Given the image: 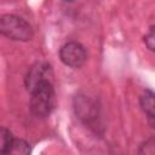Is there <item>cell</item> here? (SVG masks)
<instances>
[{"instance_id": "6da1fadb", "label": "cell", "mask_w": 155, "mask_h": 155, "mask_svg": "<svg viewBox=\"0 0 155 155\" xmlns=\"http://www.w3.org/2000/svg\"><path fill=\"white\" fill-rule=\"evenodd\" d=\"M30 109L36 117H47L54 109L56 97L54 88L50 80H44L36 85L31 91Z\"/></svg>"}, {"instance_id": "7a4b0ae2", "label": "cell", "mask_w": 155, "mask_h": 155, "mask_svg": "<svg viewBox=\"0 0 155 155\" xmlns=\"http://www.w3.org/2000/svg\"><path fill=\"white\" fill-rule=\"evenodd\" d=\"M0 34L16 41H28L33 38L30 24L15 15L0 16Z\"/></svg>"}, {"instance_id": "3957f363", "label": "cell", "mask_w": 155, "mask_h": 155, "mask_svg": "<svg viewBox=\"0 0 155 155\" xmlns=\"http://www.w3.org/2000/svg\"><path fill=\"white\" fill-rule=\"evenodd\" d=\"M59 58L63 64L70 68H80L86 62L87 53L85 47L80 42L70 41L63 45L59 50Z\"/></svg>"}, {"instance_id": "277c9868", "label": "cell", "mask_w": 155, "mask_h": 155, "mask_svg": "<svg viewBox=\"0 0 155 155\" xmlns=\"http://www.w3.org/2000/svg\"><path fill=\"white\" fill-rule=\"evenodd\" d=\"M48 76H50V67L47 64H44V63H36L35 65H33L29 69V71L25 76L27 90L30 92L41 81L50 80Z\"/></svg>"}, {"instance_id": "5b68a950", "label": "cell", "mask_w": 155, "mask_h": 155, "mask_svg": "<svg viewBox=\"0 0 155 155\" xmlns=\"http://www.w3.org/2000/svg\"><path fill=\"white\" fill-rule=\"evenodd\" d=\"M140 107L143 111L148 115L149 121L154 125V93L150 90H145V92L140 96Z\"/></svg>"}, {"instance_id": "8992f818", "label": "cell", "mask_w": 155, "mask_h": 155, "mask_svg": "<svg viewBox=\"0 0 155 155\" xmlns=\"http://www.w3.org/2000/svg\"><path fill=\"white\" fill-rule=\"evenodd\" d=\"M76 102H78L76 107H75L76 114L81 119H84L86 121H90L93 117V115H94L93 105L91 104V102L88 99H86V98H79V101L76 99Z\"/></svg>"}, {"instance_id": "52a82bcc", "label": "cell", "mask_w": 155, "mask_h": 155, "mask_svg": "<svg viewBox=\"0 0 155 155\" xmlns=\"http://www.w3.org/2000/svg\"><path fill=\"white\" fill-rule=\"evenodd\" d=\"M30 153L29 144L23 139H12L8 154H16V155H25Z\"/></svg>"}, {"instance_id": "ba28073f", "label": "cell", "mask_w": 155, "mask_h": 155, "mask_svg": "<svg viewBox=\"0 0 155 155\" xmlns=\"http://www.w3.org/2000/svg\"><path fill=\"white\" fill-rule=\"evenodd\" d=\"M12 134L7 128L0 127V154H6L10 150L12 143Z\"/></svg>"}, {"instance_id": "9c48e42d", "label": "cell", "mask_w": 155, "mask_h": 155, "mask_svg": "<svg viewBox=\"0 0 155 155\" xmlns=\"http://www.w3.org/2000/svg\"><path fill=\"white\" fill-rule=\"evenodd\" d=\"M145 45L148 46V48L150 51L154 50V45H155V34H154V27L150 28V31L148 35H145Z\"/></svg>"}, {"instance_id": "30bf717a", "label": "cell", "mask_w": 155, "mask_h": 155, "mask_svg": "<svg viewBox=\"0 0 155 155\" xmlns=\"http://www.w3.org/2000/svg\"><path fill=\"white\" fill-rule=\"evenodd\" d=\"M65 1H73V0H65Z\"/></svg>"}]
</instances>
